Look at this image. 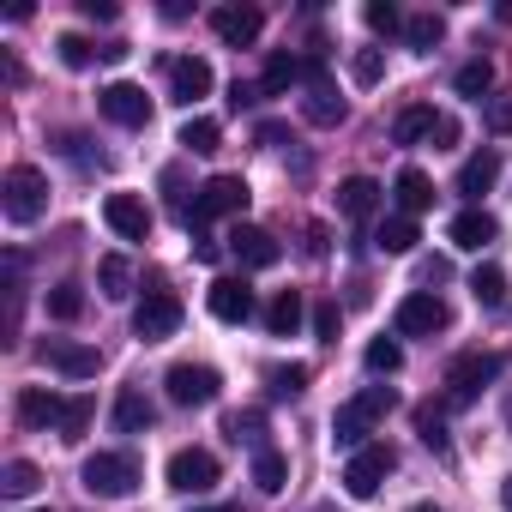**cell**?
<instances>
[{
	"label": "cell",
	"instance_id": "37",
	"mask_svg": "<svg viewBox=\"0 0 512 512\" xmlns=\"http://www.w3.org/2000/svg\"><path fill=\"white\" fill-rule=\"evenodd\" d=\"M79 314H85V290H79V284H55V290H49V320L73 326Z\"/></svg>",
	"mask_w": 512,
	"mask_h": 512
},
{
	"label": "cell",
	"instance_id": "11",
	"mask_svg": "<svg viewBox=\"0 0 512 512\" xmlns=\"http://www.w3.org/2000/svg\"><path fill=\"white\" fill-rule=\"evenodd\" d=\"M205 308H211V320H223V326H247L253 314H260V302H253L247 278H211Z\"/></svg>",
	"mask_w": 512,
	"mask_h": 512
},
{
	"label": "cell",
	"instance_id": "32",
	"mask_svg": "<svg viewBox=\"0 0 512 512\" xmlns=\"http://www.w3.org/2000/svg\"><path fill=\"white\" fill-rule=\"evenodd\" d=\"M37 488H43V470H37L31 458H13L7 476H0V494H7V500H25V494H37Z\"/></svg>",
	"mask_w": 512,
	"mask_h": 512
},
{
	"label": "cell",
	"instance_id": "53",
	"mask_svg": "<svg viewBox=\"0 0 512 512\" xmlns=\"http://www.w3.org/2000/svg\"><path fill=\"white\" fill-rule=\"evenodd\" d=\"M506 428H512V398H506Z\"/></svg>",
	"mask_w": 512,
	"mask_h": 512
},
{
	"label": "cell",
	"instance_id": "25",
	"mask_svg": "<svg viewBox=\"0 0 512 512\" xmlns=\"http://www.w3.org/2000/svg\"><path fill=\"white\" fill-rule=\"evenodd\" d=\"M284 482H290V458L278 446L253 452V488H260V494H284Z\"/></svg>",
	"mask_w": 512,
	"mask_h": 512
},
{
	"label": "cell",
	"instance_id": "33",
	"mask_svg": "<svg viewBox=\"0 0 512 512\" xmlns=\"http://www.w3.org/2000/svg\"><path fill=\"white\" fill-rule=\"evenodd\" d=\"M440 37H446V19H440V13H416V19H404V43H410L416 55H428Z\"/></svg>",
	"mask_w": 512,
	"mask_h": 512
},
{
	"label": "cell",
	"instance_id": "4",
	"mask_svg": "<svg viewBox=\"0 0 512 512\" xmlns=\"http://www.w3.org/2000/svg\"><path fill=\"white\" fill-rule=\"evenodd\" d=\"M247 199H253V193H247V181H241V175H211V181L199 187V199L187 205V217H181V223H187V229H205L211 217H241V211H247Z\"/></svg>",
	"mask_w": 512,
	"mask_h": 512
},
{
	"label": "cell",
	"instance_id": "14",
	"mask_svg": "<svg viewBox=\"0 0 512 512\" xmlns=\"http://www.w3.org/2000/svg\"><path fill=\"white\" fill-rule=\"evenodd\" d=\"M103 223L121 235V241H151V211L139 193H109L103 199Z\"/></svg>",
	"mask_w": 512,
	"mask_h": 512
},
{
	"label": "cell",
	"instance_id": "18",
	"mask_svg": "<svg viewBox=\"0 0 512 512\" xmlns=\"http://www.w3.org/2000/svg\"><path fill=\"white\" fill-rule=\"evenodd\" d=\"M380 199H386V187H380L374 175H350V181L338 187V211H344L350 223H368V217L380 211Z\"/></svg>",
	"mask_w": 512,
	"mask_h": 512
},
{
	"label": "cell",
	"instance_id": "17",
	"mask_svg": "<svg viewBox=\"0 0 512 512\" xmlns=\"http://www.w3.org/2000/svg\"><path fill=\"white\" fill-rule=\"evenodd\" d=\"M211 85H217V79H211V61H199V55L169 61V97H175V103L193 109L199 97H211Z\"/></svg>",
	"mask_w": 512,
	"mask_h": 512
},
{
	"label": "cell",
	"instance_id": "3",
	"mask_svg": "<svg viewBox=\"0 0 512 512\" xmlns=\"http://www.w3.org/2000/svg\"><path fill=\"white\" fill-rule=\"evenodd\" d=\"M0 211H7V223H37V217L49 211V181H43V169L13 163L7 181H0Z\"/></svg>",
	"mask_w": 512,
	"mask_h": 512
},
{
	"label": "cell",
	"instance_id": "50",
	"mask_svg": "<svg viewBox=\"0 0 512 512\" xmlns=\"http://www.w3.org/2000/svg\"><path fill=\"white\" fill-rule=\"evenodd\" d=\"M500 500H506V512H512V476H506V482H500Z\"/></svg>",
	"mask_w": 512,
	"mask_h": 512
},
{
	"label": "cell",
	"instance_id": "9",
	"mask_svg": "<svg viewBox=\"0 0 512 512\" xmlns=\"http://www.w3.org/2000/svg\"><path fill=\"white\" fill-rule=\"evenodd\" d=\"M97 109H103L115 127H151V97H145V85H133V79L103 85V91H97Z\"/></svg>",
	"mask_w": 512,
	"mask_h": 512
},
{
	"label": "cell",
	"instance_id": "7",
	"mask_svg": "<svg viewBox=\"0 0 512 512\" xmlns=\"http://www.w3.org/2000/svg\"><path fill=\"white\" fill-rule=\"evenodd\" d=\"M163 386H169V404L199 410V404H211V398L223 392V374H217V368H205V362H175Z\"/></svg>",
	"mask_w": 512,
	"mask_h": 512
},
{
	"label": "cell",
	"instance_id": "41",
	"mask_svg": "<svg viewBox=\"0 0 512 512\" xmlns=\"http://www.w3.org/2000/svg\"><path fill=\"white\" fill-rule=\"evenodd\" d=\"M416 434H422V446H434L440 458L452 452V440H446V422H440V410H434V404H422V410H416Z\"/></svg>",
	"mask_w": 512,
	"mask_h": 512
},
{
	"label": "cell",
	"instance_id": "6",
	"mask_svg": "<svg viewBox=\"0 0 512 512\" xmlns=\"http://www.w3.org/2000/svg\"><path fill=\"white\" fill-rule=\"evenodd\" d=\"M500 368H506V362H500L494 350H488V356H482V350L458 356V362L446 368V404H470V398H476L488 380H500Z\"/></svg>",
	"mask_w": 512,
	"mask_h": 512
},
{
	"label": "cell",
	"instance_id": "2",
	"mask_svg": "<svg viewBox=\"0 0 512 512\" xmlns=\"http://www.w3.org/2000/svg\"><path fill=\"white\" fill-rule=\"evenodd\" d=\"M79 482L97 494V500H127L139 488V458L133 452H91L79 464Z\"/></svg>",
	"mask_w": 512,
	"mask_h": 512
},
{
	"label": "cell",
	"instance_id": "40",
	"mask_svg": "<svg viewBox=\"0 0 512 512\" xmlns=\"http://www.w3.org/2000/svg\"><path fill=\"white\" fill-rule=\"evenodd\" d=\"M266 386H272V398H302V392H308V368H302V362L272 368V374H266Z\"/></svg>",
	"mask_w": 512,
	"mask_h": 512
},
{
	"label": "cell",
	"instance_id": "12",
	"mask_svg": "<svg viewBox=\"0 0 512 512\" xmlns=\"http://www.w3.org/2000/svg\"><path fill=\"white\" fill-rule=\"evenodd\" d=\"M217 458L205 452V446H181L175 458H169V488L175 494H205V488H217Z\"/></svg>",
	"mask_w": 512,
	"mask_h": 512
},
{
	"label": "cell",
	"instance_id": "13",
	"mask_svg": "<svg viewBox=\"0 0 512 512\" xmlns=\"http://www.w3.org/2000/svg\"><path fill=\"white\" fill-rule=\"evenodd\" d=\"M229 253H235L247 272H266V266H278V260H284L278 235H272V229H260V223H235V229H229Z\"/></svg>",
	"mask_w": 512,
	"mask_h": 512
},
{
	"label": "cell",
	"instance_id": "21",
	"mask_svg": "<svg viewBox=\"0 0 512 512\" xmlns=\"http://www.w3.org/2000/svg\"><path fill=\"white\" fill-rule=\"evenodd\" d=\"M392 199H398V217H422V211L434 205V181H428L422 169H398Z\"/></svg>",
	"mask_w": 512,
	"mask_h": 512
},
{
	"label": "cell",
	"instance_id": "19",
	"mask_svg": "<svg viewBox=\"0 0 512 512\" xmlns=\"http://www.w3.org/2000/svg\"><path fill=\"white\" fill-rule=\"evenodd\" d=\"M494 181H500V151H494V145H482L476 157H464V169H458V193H464L470 205H476Z\"/></svg>",
	"mask_w": 512,
	"mask_h": 512
},
{
	"label": "cell",
	"instance_id": "49",
	"mask_svg": "<svg viewBox=\"0 0 512 512\" xmlns=\"http://www.w3.org/2000/svg\"><path fill=\"white\" fill-rule=\"evenodd\" d=\"M85 19H115V0H79Z\"/></svg>",
	"mask_w": 512,
	"mask_h": 512
},
{
	"label": "cell",
	"instance_id": "26",
	"mask_svg": "<svg viewBox=\"0 0 512 512\" xmlns=\"http://www.w3.org/2000/svg\"><path fill=\"white\" fill-rule=\"evenodd\" d=\"M97 290L109 302H127L133 296V266L121 260V253H103V260H97Z\"/></svg>",
	"mask_w": 512,
	"mask_h": 512
},
{
	"label": "cell",
	"instance_id": "22",
	"mask_svg": "<svg viewBox=\"0 0 512 512\" xmlns=\"http://www.w3.org/2000/svg\"><path fill=\"white\" fill-rule=\"evenodd\" d=\"M61 392H43V386H25L19 392V422L25 428H61Z\"/></svg>",
	"mask_w": 512,
	"mask_h": 512
},
{
	"label": "cell",
	"instance_id": "46",
	"mask_svg": "<svg viewBox=\"0 0 512 512\" xmlns=\"http://www.w3.org/2000/svg\"><path fill=\"white\" fill-rule=\"evenodd\" d=\"M193 260H205V266H217V260H223V241H211L205 229H193Z\"/></svg>",
	"mask_w": 512,
	"mask_h": 512
},
{
	"label": "cell",
	"instance_id": "34",
	"mask_svg": "<svg viewBox=\"0 0 512 512\" xmlns=\"http://www.w3.org/2000/svg\"><path fill=\"white\" fill-rule=\"evenodd\" d=\"M296 79H302V61L296 55H272L266 61V79H260V97H284Z\"/></svg>",
	"mask_w": 512,
	"mask_h": 512
},
{
	"label": "cell",
	"instance_id": "48",
	"mask_svg": "<svg viewBox=\"0 0 512 512\" xmlns=\"http://www.w3.org/2000/svg\"><path fill=\"white\" fill-rule=\"evenodd\" d=\"M428 145H458V121H452V115H440V121H434V139H428Z\"/></svg>",
	"mask_w": 512,
	"mask_h": 512
},
{
	"label": "cell",
	"instance_id": "39",
	"mask_svg": "<svg viewBox=\"0 0 512 512\" xmlns=\"http://www.w3.org/2000/svg\"><path fill=\"white\" fill-rule=\"evenodd\" d=\"M362 362H368V374H398V368H404V350H398L392 338H374V344L362 350Z\"/></svg>",
	"mask_w": 512,
	"mask_h": 512
},
{
	"label": "cell",
	"instance_id": "51",
	"mask_svg": "<svg viewBox=\"0 0 512 512\" xmlns=\"http://www.w3.org/2000/svg\"><path fill=\"white\" fill-rule=\"evenodd\" d=\"M193 512H241V506H193Z\"/></svg>",
	"mask_w": 512,
	"mask_h": 512
},
{
	"label": "cell",
	"instance_id": "43",
	"mask_svg": "<svg viewBox=\"0 0 512 512\" xmlns=\"http://www.w3.org/2000/svg\"><path fill=\"white\" fill-rule=\"evenodd\" d=\"M362 19H368V31H380V37L404 31V13L392 7V0H368V7H362Z\"/></svg>",
	"mask_w": 512,
	"mask_h": 512
},
{
	"label": "cell",
	"instance_id": "23",
	"mask_svg": "<svg viewBox=\"0 0 512 512\" xmlns=\"http://www.w3.org/2000/svg\"><path fill=\"white\" fill-rule=\"evenodd\" d=\"M151 422H157V404H151L139 386H127V392L115 398V428H121V434H145Z\"/></svg>",
	"mask_w": 512,
	"mask_h": 512
},
{
	"label": "cell",
	"instance_id": "45",
	"mask_svg": "<svg viewBox=\"0 0 512 512\" xmlns=\"http://www.w3.org/2000/svg\"><path fill=\"white\" fill-rule=\"evenodd\" d=\"M314 338H320V344H338V302H332V296L314 302Z\"/></svg>",
	"mask_w": 512,
	"mask_h": 512
},
{
	"label": "cell",
	"instance_id": "30",
	"mask_svg": "<svg viewBox=\"0 0 512 512\" xmlns=\"http://www.w3.org/2000/svg\"><path fill=\"white\" fill-rule=\"evenodd\" d=\"M434 121H440V115H434L428 103H410V109H404V115L392 121V139H398V145H416V139H434Z\"/></svg>",
	"mask_w": 512,
	"mask_h": 512
},
{
	"label": "cell",
	"instance_id": "20",
	"mask_svg": "<svg viewBox=\"0 0 512 512\" xmlns=\"http://www.w3.org/2000/svg\"><path fill=\"white\" fill-rule=\"evenodd\" d=\"M494 235H500V223H494L482 205H470V211H458V217H452V247H464V253H482Z\"/></svg>",
	"mask_w": 512,
	"mask_h": 512
},
{
	"label": "cell",
	"instance_id": "1",
	"mask_svg": "<svg viewBox=\"0 0 512 512\" xmlns=\"http://www.w3.org/2000/svg\"><path fill=\"white\" fill-rule=\"evenodd\" d=\"M392 404H398V392H392V386H368V392H356L350 404H338V416H332V446H344V452L374 446L368 434H374V422H380Z\"/></svg>",
	"mask_w": 512,
	"mask_h": 512
},
{
	"label": "cell",
	"instance_id": "42",
	"mask_svg": "<svg viewBox=\"0 0 512 512\" xmlns=\"http://www.w3.org/2000/svg\"><path fill=\"white\" fill-rule=\"evenodd\" d=\"M350 79H356V85H380V79H386V55H380V49H356V55H350Z\"/></svg>",
	"mask_w": 512,
	"mask_h": 512
},
{
	"label": "cell",
	"instance_id": "35",
	"mask_svg": "<svg viewBox=\"0 0 512 512\" xmlns=\"http://www.w3.org/2000/svg\"><path fill=\"white\" fill-rule=\"evenodd\" d=\"M217 139H223V127H217L211 115H193V121L181 127V151H193V157H211Z\"/></svg>",
	"mask_w": 512,
	"mask_h": 512
},
{
	"label": "cell",
	"instance_id": "8",
	"mask_svg": "<svg viewBox=\"0 0 512 512\" xmlns=\"http://www.w3.org/2000/svg\"><path fill=\"white\" fill-rule=\"evenodd\" d=\"M392 464H398V458H392V446H380V440L362 446V452H350V464H344V488H350V500H374Z\"/></svg>",
	"mask_w": 512,
	"mask_h": 512
},
{
	"label": "cell",
	"instance_id": "38",
	"mask_svg": "<svg viewBox=\"0 0 512 512\" xmlns=\"http://www.w3.org/2000/svg\"><path fill=\"white\" fill-rule=\"evenodd\" d=\"M55 49H61V67H73V73H85V67H91V61L103 55V49H91V43H85L79 31H67V37H55Z\"/></svg>",
	"mask_w": 512,
	"mask_h": 512
},
{
	"label": "cell",
	"instance_id": "44",
	"mask_svg": "<svg viewBox=\"0 0 512 512\" xmlns=\"http://www.w3.org/2000/svg\"><path fill=\"white\" fill-rule=\"evenodd\" d=\"M488 85H494V67L488 61H464L458 67V97H482Z\"/></svg>",
	"mask_w": 512,
	"mask_h": 512
},
{
	"label": "cell",
	"instance_id": "27",
	"mask_svg": "<svg viewBox=\"0 0 512 512\" xmlns=\"http://www.w3.org/2000/svg\"><path fill=\"white\" fill-rule=\"evenodd\" d=\"M223 434H229L235 446H253V452H266V410H229Z\"/></svg>",
	"mask_w": 512,
	"mask_h": 512
},
{
	"label": "cell",
	"instance_id": "10",
	"mask_svg": "<svg viewBox=\"0 0 512 512\" xmlns=\"http://www.w3.org/2000/svg\"><path fill=\"white\" fill-rule=\"evenodd\" d=\"M181 296H169V290H151L145 302H139V314H133V332L145 338V344H163V338H175L181 332Z\"/></svg>",
	"mask_w": 512,
	"mask_h": 512
},
{
	"label": "cell",
	"instance_id": "47",
	"mask_svg": "<svg viewBox=\"0 0 512 512\" xmlns=\"http://www.w3.org/2000/svg\"><path fill=\"white\" fill-rule=\"evenodd\" d=\"M488 127H494V133H512V97L488 103Z\"/></svg>",
	"mask_w": 512,
	"mask_h": 512
},
{
	"label": "cell",
	"instance_id": "15",
	"mask_svg": "<svg viewBox=\"0 0 512 512\" xmlns=\"http://www.w3.org/2000/svg\"><path fill=\"white\" fill-rule=\"evenodd\" d=\"M37 356H43L55 374H67V380H91V374L103 368V356H97L91 344H73V338H49Z\"/></svg>",
	"mask_w": 512,
	"mask_h": 512
},
{
	"label": "cell",
	"instance_id": "29",
	"mask_svg": "<svg viewBox=\"0 0 512 512\" xmlns=\"http://www.w3.org/2000/svg\"><path fill=\"white\" fill-rule=\"evenodd\" d=\"M302 115H308L314 127H338V121H344V97H338L332 85H314V91L302 97Z\"/></svg>",
	"mask_w": 512,
	"mask_h": 512
},
{
	"label": "cell",
	"instance_id": "16",
	"mask_svg": "<svg viewBox=\"0 0 512 512\" xmlns=\"http://www.w3.org/2000/svg\"><path fill=\"white\" fill-rule=\"evenodd\" d=\"M211 31L229 49H253V43H260V31H266V19H260V7H217L211 13Z\"/></svg>",
	"mask_w": 512,
	"mask_h": 512
},
{
	"label": "cell",
	"instance_id": "28",
	"mask_svg": "<svg viewBox=\"0 0 512 512\" xmlns=\"http://www.w3.org/2000/svg\"><path fill=\"white\" fill-rule=\"evenodd\" d=\"M422 235H416V217H386L380 229H374V247L380 253H392V260H398V253H410Z\"/></svg>",
	"mask_w": 512,
	"mask_h": 512
},
{
	"label": "cell",
	"instance_id": "5",
	"mask_svg": "<svg viewBox=\"0 0 512 512\" xmlns=\"http://www.w3.org/2000/svg\"><path fill=\"white\" fill-rule=\"evenodd\" d=\"M392 326H398V338H434V332L452 326V314H446V302H440L434 290H410V296L398 302Z\"/></svg>",
	"mask_w": 512,
	"mask_h": 512
},
{
	"label": "cell",
	"instance_id": "52",
	"mask_svg": "<svg viewBox=\"0 0 512 512\" xmlns=\"http://www.w3.org/2000/svg\"><path fill=\"white\" fill-rule=\"evenodd\" d=\"M410 512H440V506H428V500H416V506H410Z\"/></svg>",
	"mask_w": 512,
	"mask_h": 512
},
{
	"label": "cell",
	"instance_id": "36",
	"mask_svg": "<svg viewBox=\"0 0 512 512\" xmlns=\"http://www.w3.org/2000/svg\"><path fill=\"white\" fill-rule=\"evenodd\" d=\"M470 296H476L482 308H500V302H506V272H500V266H476Z\"/></svg>",
	"mask_w": 512,
	"mask_h": 512
},
{
	"label": "cell",
	"instance_id": "24",
	"mask_svg": "<svg viewBox=\"0 0 512 512\" xmlns=\"http://www.w3.org/2000/svg\"><path fill=\"white\" fill-rule=\"evenodd\" d=\"M296 326H302V290H278L266 302V332L272 338H296Z\"/></svg>",
	"mask_w": 512,
	"mask_h": 512
},
{
	"label": "cell",
	"instance_id": "31",
	"mask_svg": "<svg viewBox=\"0 0 512 512\" xmlns=\"http://www.w3.org/2000/svg\"><path fill=\"white\" fill-rule=\"evenodd\" d=\"M91 416H97V398H91V392H73V398L61 404V428H55V434H61V440H79V434L91 428Z\"/></svg>",
	"mask_w": 512,
	"mask_h": 512
}]
</instances>
